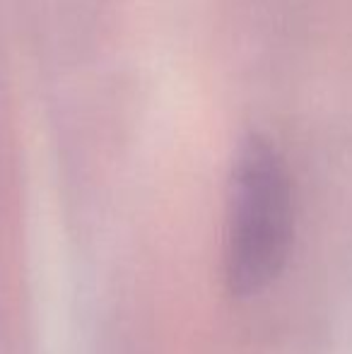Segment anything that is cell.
Returning a JSON list of instances; mask_svg holds the SVG:
<instances>
[{
  "label": "cell",
  "instance_id": "1",
  "mask_svg": "<svg viewBox=\"0 0 352 354\" xmlns=\"http://www.w3.org/2000/svg\"><path fill=\"white\" fill-rule=\"evenodd\" d=\"M292 234L287 169L272 145L251 138L237 157L227 207L225 280L234 297H256L280 277Z\"/></svg>",
  "mask_w": 352,
  "mask_h": 354
}]
</instances>
